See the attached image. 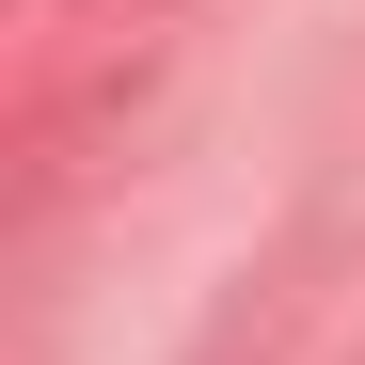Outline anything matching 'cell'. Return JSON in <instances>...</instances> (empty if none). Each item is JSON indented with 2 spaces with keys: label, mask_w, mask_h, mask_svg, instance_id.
Returning a JSON list of instances; mask_svg holds the SVG:
<instances>
[]
</instances>
